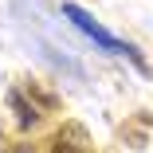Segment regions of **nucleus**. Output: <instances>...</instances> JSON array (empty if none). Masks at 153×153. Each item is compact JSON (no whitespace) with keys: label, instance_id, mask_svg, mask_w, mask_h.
Masks as SVG:
<instances>
[{"label":"nucleus","instance_id":"obj_4","mask_svg":"<svg viewBox=\"0 0 153 153\" xmlns=\"http://www.w3.org/2000/svg\"><path fill=\"white\" fill-rule=\"evenodd\" d=\"M8 153H32V145H16V149H8Z\"/></svg>","mask_w":153,"mask_h":153},{"label":"nucleus","instance_id":"obj_3","mask_svg":"<svg viewBox=\"0 0 153 153\" xmlns=\"http://www.w3.org/2000/svg\"><path fill=\"white\" fill-rule=\"evenodd\" d=\"M8 106L16 110V118H20V126H24V130H27V126H36V122H39V110H36V106H27L20 90H12V94H8Z\"/></svg>","mask_w":153,"mask_h":153},{"label":"nucleus","instance_id":"obj_1","mask_svg":"<svg viewBox=\"0 0 153 153\" xmlns=\"http://www.w3.org/2000/svg\"><path fill=\"white\" fill-rule=\"evenodd\" d=\"M63 16H67V20H71L75 27H79V32H82V36H90V39H94V43H98L102 51H110V55H130V59H134V63L141 67V55H137V51H134L130 43H122L118 36H110V32H106V27H102V24H98L94 16H90V12H82L79 4H63Z\"/></svg>","mask_w":153,"mask_h":153},{"label":"nucleus","instance_id":"obj_2","mask_svg":"<svg viewBox=\"0 0 153 153\" xmlns=\"http://www.w3.org/2000/svg\"><path fill=\"white\" fill-rule=\"evenodd\" d=\"M51 153H94V141H90V134L82 126L67 122V126L51 137Z\"/></svg>","mask_w":153,"mask_h":153}]
</instances>
